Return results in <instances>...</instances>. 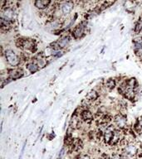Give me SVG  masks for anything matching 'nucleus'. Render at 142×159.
Listing matches in <instances>:
<instances>
[{
  "instance_id": "obj_21",
  "label": "nucleus",
  "mask_w": 142,
  "mask_h": 159,
  "mask_svg": "<svg viewBox=\"0 0 142 159\" xmlns=\"http://www.w3.org/2000/svg\"><path fill=\"white\" fill-rule=\"evenodd\" d=\"M111 159H127L121 152H116L111 156Z\"/></svg>"
},
{
  "instance_id": "obj_20",
  "label": "nucleus",
  "mask_w": 142,
  "mask_h": 159,
  "mask_svg": "<svg viewBox=\"0 0 142 159\" xmlns=\"http://www.w3.org/2000/svg\"><path fill=\"white\" fill-rule=\"evenodd\" d=\"M12 25V22H8V21H6V20L1 19L0 18V26H1V28L2 30H8L11 28Z\"/></svg>"
},
{
  "instance_id": "obj_24",
  "label": "nucleus",
  "mask_w": 142,
  "mask_h": 159,
  "mask_svg": "<svg viewBox=\"0 0 142 159\" xmlns=\"http://www.w3.org/2000/svg\"><path fill=\"white\" fill-rule=\"evenodd\" d=\"M140 59H141V61H142V57H141V58H140Z\"/></svg>"
},
{
  "instance_id": "obj_5",
  "label": "nucleus",
  "mask_w": 142,
  "mask_h": 159,
  "mask_svg": "<svg viewBox=\"0 0 142 159\" xmlns=\"http://www.w3.org/2000/svg\"><path fill=\"white\" fill-rule=\"evenodd\" d=\"M115 127L118 129L125 130L127 128V117L122 113L116 114L113 119Z\"/></svg>"
},
{
  "instance_id": "obj_18",
  "label": "nucleus",
  "mask_w": 142,
  "mask_h": 159,
  "mask_svg": "<svg viewBox=\"0 0 142 159\" xmlns=\"http://www.w3.org/2000/svg\"><path fill=\"white\" fill-rule=\"evenodd\" d=\"M134 129L135 132L137 133V134L142 133V116L136 119V121L135 123Z\"/></svg>"
},
{
  "instance_id": "obj_1",
  "label": "nucleus",
  "mask_w": 142,
  "mask_h": 159,
  "mask_svg": "<svg viewBox=\"0 0 142 159\" xmlns=\"http://www.w3.org/2000/svg\"><path fill=\"white\" fill-rule=\"evenodd\" d=\"M121 153L127 159H136L137 152L139 150V144L134 140H124L121 142Z\"/></svg>"
},
{
  "instance_id": "obj_16",
  "label": "nucleus",
  "mask_w": 142,
  "mask_h": 159,
  "mask_svg": "<svg viewBox=\"0 0 142 159\" xmlns=\"http://www.w3.org/2000/svg\"><path fill=\"white\" fill-rule=\"evenodd\" d=\"M35 63L38 66V67L39 68H42V67H44L45 66H46V64H47V61H46V60H45L44 58V56H43V54H41V55H38L36 58H35Z\"/></svg>"
},
{
  "instance_id": "obj_11",
  "label": "nucleus",
  "mask_w": 142,
  "mask_h": 159,
  "mask_svg": "<svg viewBox=\"0 0 142 159\" xmlns=\"http://www.w3.org/2000/svg\"><path fill=\"white\" fill-rule=\"evenodd\" d=\"M80 118H81L82 121L90 123V122H92L93 120V119H94V115L92 113V111H90L89 109H85L80 113Z\"/></svg>"
},
{
  "instance_id": "obj_10",
  "label": "nucleus",
  "mask_w": 142,
  "mask_h": 159,
  "mask_svg": "<svg viewBox=\"0 0 142 159\" xmlns=\"http://www.w3.org/2000/svg\"><path fill=\"white\" fill-rule=\"evenodd\" d=\"M24 75V72L21 68H13V69H11L8 71V76H9L10 79L12 80H17L21 78V77L23 76Z\"/></svg>"
},
{
  "instance_id": "obj_12",
  "label": "nucleus",
  "mask_w": 142,
  "mask_h": 159,
  "mask_svg": "<svg viewBox=\"0 0 142 159\" xmlns=\"http://www.w3.org/2000/svg\"><path fill=\"white\" fill-rule=\"evenodd\" d=\"M62 26V22L60 21V19H52V20H50L49 22H47V25H46V27L47 28H49L50 30H55L58 29L59 27H61Z\"/></svg>"
},
{
  "instance_id": "obj_2",
  "label": "nucleus",
  "mask_w": 142,
  "mask_h": 159,
  "mask_svg": "<svg viewBox=\"0 0 142 159\" xmlns=\"http://www.w3.org/2000/svg\"><path fill=\"white\" fill-rule=\"evenodd\" d=\"M4 56L7 64L11 66L16 68V67H17L20 65L21 59H20V57L17 56V54L14 51H12L11 49L6 50L5 51Z\"/></svg>"
},
{
  "instance_id": "obj_9",
  "label": "nucleus",
  "mask_w": 142,
  "mask_h": 159,
  "mask_svg": "<svg viewBox=\"0 0 142 159\" xmlns=\"http://www.w3.org/2000/svg\"><path fill=\"white\" fill-rule=\"evenodd\" d=\"M74 7V2L72 1H67L60 3V10L63 15H68Z\"/></svg>"
},
{
  "instance_id": "obj_22",
  "label": "nucleus",
  "mask_w": 142,
  "mask_h": 159,
  "mask_svg": "<svg viewBox=\"0 0 142 159\" xmlns=\"http://www.w3.org/2000/svg\"><path fill=\"white\" fill-rule=\"evenodd\" d=\"M135 56H137L138 57H140V58H141L142 57V47H140V48H139V49L137 50H135Z\"/></svg>"
},
{
  "instance_id": "obj_7",
  "label": "nucleus",
  "mask_w": 142,
  "mask_h": 159,
  "mask_svg": "<svg viewBox=\"0 0 142 159\" xmlns=\"http://www.w3.org/2000/svg\"><path fill=\"white\" fill-rule=\"evenodd\" d=\"M122 131H123V130H121V129H115L114 134H113V138H112V140L111 142L110 145H111V146H116V145H118V144L121 143V142L124 140V135H123Z\"/></svg>"
},
{
  "instance_id": "obj_3",
  "label": "nucleus",
  "mask_w": 142,
  "mask_h": 159,
  "mask_svg": "<svg viewBox=\"0 0 142 159\" xmlns=\"http://www.w3.org/2000/svg\"><path fill=\"white\" fill-rule=\"evenodd\" d=\"M17 46L26 52H34L36 51V44L32 39L28 38H19L17 41Z\"/></svg>"
},
{
  "instance_id": "obj_14",
  "label": "nucleus",
  "mask_w": 142,
  "mask_h": 159,
  "mask_svg": "<svg viewBox=\"0 0 142 159\" xmlns=\"http://www.w3.org/2000/svg\"><path fill=\"white\" fill-rule=\"evenodd\" d=\"M82 146H83V144H82V140L79 139H75L72 142V145H71L72 150L76 152H79L80 150H82Z\"/></svg>"
},
{
  "instance_id": "obj_25",
  "label": "nucleus",
  "mask_w": 142,
  "mask_h": 159,
  "mask_svg": "<svg viewBox=\"0 0 142 159\" xmlns=\"http://www.w3.org/2000/svg\"><path fill=\"white\" fill-rule=\"evenodd\" d=\"M140 159H142V158H140Z\"/></svg>"
},
{
  "instance_id": "obj_13",
  "label": "nucleus",
  "mask_w": 142,
  "mask_h": 159,
  "mask_svg": "<svg viewBox=\"0 0 142 159\" xmlns=\"http://www.w3.org/2000/svg\"><path fill=\"white\" fill-rule=\"evenodd\" d=\"M52 3V2L47 1V0H37L34 2L35 7L40 10H44L49 7V5Z\"/></svg>"
},
{
  "instance_id": "obj_6",
  "label": "nucleus",
  "mask_w": 142,
  "mask_h": 159,
  "mask_svg": "<svg viewBox=\"0 0 142 159\" xmlns=\"http://www.w3.org/2000/svg\"><path fill=\"white\" fill-rule=\"evenodd\" d=\"M87 22H82L73 28L72 32V36L74 39H81L86 33V28H87Z\"/></svg>"
},
{
  "instance_id": "obj_17",
  "label": "nucleus",
  "mask_w": 142,
  "mask_h": 159,
  "mask_svg": "<svg viewBox=\"0 0 142 159\" xmlns=\"http://www.w3.org/2000/svg\"><path fill=\"white\" fill-rule=\"evenodd\" d=\"M26 69L30 72V73H35L39 70V67L35 62H27L26 64Z\"/></svg>"
},
{
  "instance_id": "obj_15",
  "label": "nucleus",
  "mask_w": 142,
  "mask_h": 159,
  "mask_svg": "<svg viewBox=\"0 0 142 159\" xmlns=\"http://www.w3.org/2000/svg\"><path fill=\"white\" fill-rule=\"evenodd\" d=\"M98 98H99V94L96 90H92L87 94V96H86L87 99L86 100L88 102H93L96 101Z\"/></svg>"
},
{
  "instance_id": "obj_19",
  "label": "nucleus",
  "mask_w": 142,
  "mask_h": 159,
  "mask_svg": "<svg viewBox=\"0 0 142 159\" xmlns=\"http://www.w3.org/2000/svg\"><path fill=\"white\" fill-rule=\"evenodd\" d=\"M116 85V82L115 80L114 79H108L105 83V87H106V89H107L108 90H113L115 89V87Z\"/></svg>"
},
{
  "instance_id": "obj_23",
  "label": "nucleus",
  "mask_w": 142,
  "mask_h": 159,
  "mask_svg": "<svg viewBox=\"0 0 142 159\" xmlns=\"http://www.w3.org/2000/svg\"><path fill=\"white\" fill-rule=\"evenodd\" d=\"M77 159H91V157L87 154H79L77 157Z\"/></svg>"
},
{
  "instance_id": "obj_4",
  "label": "nucleus",
  "mask_w": 142,
  "mask_h": 159,
  "mask_svg": "<svg viewBox=\"0 0 142 159\" xmlns=\"http://www.w3.org/2000/svg\"><path fill=\"white\" fill-rule=\"evenodd\" d=\"M16 11L12 6H5L1 10V19L13 22L16 19Z\"/></svg>"
},
{
  "instance_id": "obj_8",
  "label": "nucleus",
  "mask_w": 142,
  "mask_h": 159,
  "mask_svg": "<svg viewBox=\"0 0 142 159\" xmlns=\"http://www.w3.org/2000/svg\"><path fill=\"white\" fill-rule=\"evenodd\" d=\"M116 129V127L114 125H108L107 129L104 132V136H103V139H104L105 143L110 144L113 138V134H114V131Z\"/></svg>"
}]
</instances>
